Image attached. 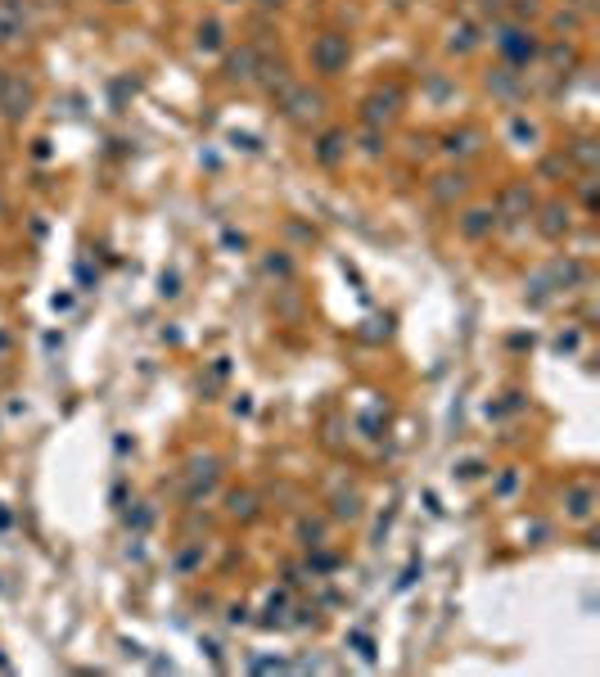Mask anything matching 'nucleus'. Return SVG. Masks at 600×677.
<instances>
[{
  "instance_id": "f257e3e1",
  "label": "nucleus",
  "mask_w": 600,
  "mask_h": 677,
  "mask_svg": "<svg viewBox=\"0 0 600 677\" xmlns=\"http://www.w3.org/2000/svg\"><path fill=\"white\" fill-rule=\"evenodd\" d=\"M492 46H497L501 64H510V68H528L533 59H542V41L528 23H501L492 32Z\"/></svg>"
},
{
  "instance_id": "f03ea898",
  "label": "nucleus",
  "mask_w": 600,
  "mask_h": 677,
  "mask_svg": "<svg viewBox=\"0 0 600 677\" xmlns=\"http://www.w3.org/2000/svg\"><path fill=\"white\" fill-rule=\"evenodd\" d=\"M348 59H353V41H348L344 32H321V37L312 41V68H317L321 77H339V73L348 68Z\"/></svg>"
},
{
  "instance_id": "7ed1b4c3",
  "label": "nucleus",
  "mask_w": 600,
  "mask_h": 677,
  "mask_svg": "<svg viewBox=\"0 0 600 677\" xmlns=\"http://www.w3.org/2000/svg\"><path fill=\"white\" fill-rule=\"evenodd\" d=\"M280 113H284L293 127H312V122H321V113H326V95L312 91V86H289V91L280 95Z\"/></svg>"
},
{
  "instance_id": "20e7f679",
  "label": "nucleus",
  "mask_w": 600,
  "mask_h": 677,
  "mask_svg": "<svg viewBox=\"0 0 600 677\" xmlns=\"http://www.w3.org/2000/svg\"><path fill=\"white\" fill-rule=\"evenodd\" d=\"M398 104H402V91H398V86L375 91V95H366V104H362V122H366V127H389V122L398 118Z\"/></svg>"
},
{
  "instance_id": "39448f33",
  "label": "nucleus",
  "mask_w": 600,
  "mask_h": 677,
  "mask_svg": "<svg viewBox=\"0 0 600 677\" xmlns=\"http://www.w3.org/2000/svg\"><path fill=\"white\" fill-rule=\"evenodd\" d=\"M497 217H506V221H524V217H533V190H528V181H515V185H506L501 194H497V208H492Z\"/></svg>"
},
{
  "instance_id": "423d86ee",
  "label": "nucleus",
  "mask_w": 600,
  "mask_h": 677,
  "mask_svg": "<svg viewBox=\"0 0 600 677\" xmlns=\"http://www.w3.org/2000/svg\"><path fill=\"white\" fill-rule=\"evenodd\" d=\"M32 104H37V86L23 82V77H10V82H5V95H0V109H5V118L19 122V118L32 113Z\"/></svg>"
},
{
  "instance_id": "0eeeda50",
  "label": "nucleus",
  "mask_w": 600,
  "mask_h": 677,
  "mask_svg": "<svg viewBox=\"0 0 600 677\" xmlns=\"http://www.w3.org/2000/svg\"><path fill=\"white\" fill-rule=\"evenodd\" d=\"M28 37V5L23 0H0V46H14Z\"/></svg>"
},
{
  "instance_id": "6e6552de",
  "label": "nucleus",
  "mask_w": 600,
  "mask_h": 677,
  "mask_svg": "<svg viewBox=\"0 0 600 677\" xmlns=\"http://www.w3.org/2000/svg\"><path fill=\"white\" fill-rule=\"evenodd\" d=\"M257 64H262L257 46H253V41H244L239 50H230V55H226V77H235V82H248V77H257Z\"/></svg>"
},
{
  "instance_id": "1a4fd4ad",
  "label": "nucleus",
  "mask_w": 600,
  "mask_h": 677,
  "mask_svg": "<svg viewBox=\"0 0 600 677\" xmlns=\"http://www.w3.org/2000/svg\"><path fill=\"white\" fill-rule=\"evenodd\" d=\"M434 199L443 203V208H452L456 199H465V190H470V176L465 172H443V176H434Z\"/></svg>"
},
{
  "instance_id": "9d476101",
  "label": "nucleus",
  "mask_w": 600,
  "mask_h": 677,
  "mask_svg": "<svg viewBox=\"0 0 600 677\" xmlns=\"http://www.w3.org/2000/svg\"><path fill=\"white\" fill-rule=\"evenodd\" d=\"M456 226H461V235H465V239H483V235H492L497 212H492V208H465V212L456 217Z\"/></svg>"
},
{
  "instance_id": "9b49d317",
  "label": "nucleus",
  "mask_w": 600,
  "mask_h": 677,
  "mask_svg": "<svg viewBox=\"0 0 600 677\" xmlns=\"http://www.w3.org/2000/svg\"><path fill=\"white\" fill-rule=\"evenodd\" d=\"M488 91H497V95H519L524 91V68H510V64H501L497 73H488Z\"/></svg>"
},
{
  "instance_id": "f8f14e48",
  "label": "nucleus",
  "mask_w": 600,
  "mask_h": 677,
  "mask_svg": "<svg viewBox=\"0 0 600 677\" xmlns=\"http://www.w3.org/2000/svg\"><path fill=\"white\" fill-rule=\"evenodd\" d=\"M344 154H348V131H326V136L317 140V163L335 167Z\"/></svg>"
},
{
  "instance_id": "ddd939ff",
  "label": "nucleus",
  "mask_w": 600,
  "mask_h": 677,
  "mask_svg": "<svg viewBox=\"0 0 600 677\" xmlns=\"http://www.w3.org/2000/svg\"><path fill=\"white\" fill-rule=\"evenodd\" d=\"M542 235H546V239H564V235H569V208H564V203L551 199V203L542 208Z\"/></svg>"
},
{
  "instance_id": "4468645a",
  "label": "nucleus",
  "mask_w": 600,
  "mask_h": 677,
  "mask_svg": "<svg viewBox=\"0 0 600 677\" xmlns=\"http://www.w3.org/2000/svg\"><path fill=\"white\" fill-rule=\"evenodd\" d=\"M564 506H569V515H573V519H591V510H596V488L573 483V488L564 492Z\"/></svg>"
},
{
  "instance_id": "2eb2a0df",
  "label": "nucleus",
  "mask_w": 600,
  "mask_h": 677,
  "mask_svg": "<svg viewBox=\"0 0 600 677\" xmlns=\"http://www.w3.org/2000/svg\"><path fill=\"white\" fill-rule=\"evenodd\" d=\"M194 46H199L203 55H217V50L226 46V41H221V23H212V19L199 23V41H194Z\"/></svg>"
},
{
  "instance_id": "dca6fc26",
  "label": "nucleus",
  "mask_w": 600,
  "mask_h": 677,
  "mask_svg": "<svg viewBox=\"0 0 600 677\" xmlns=\"http://www.w3.org/2000/svg\"><path fill=\"white\" fill-rule=\"evenodd\" d=\"M569 158H573L582 172H596V163H600V154H596V140H578V145L569 149Z\"/></svg>"
},
{
  "instance_id": "f3484780",
  "label": "nucleus",
  "mask_w": 600,
  "mask_h": 677,
  "mask_svg": "<svg viewBox=\"0 0 600 677\" xmlns=\"http://www.w3.org/2000/svg\"><path fill=\"white\" fill-rule=\"evenodd\" d=\"M474 140H479L474 131H452V136L443 140V149H447V154H474V149H479Z\"/></svg>"
},
{
  "instance_id": "a211bd4d",
  "label": "nucleus",
  "mask_w": 600,
  "mask_h": 677,
  "mask_svg": "<svg viewBox=\"0 0 600 677\" xmlns=\"http://www.w3.org/2000/svg\"><path fill=\"white\" fill-rule=\"evenodd\" d=\"M447 46H452L456 55H465V50H474V46H479V28H470V23H465V28H456Z\"/></svg>"
},
{
  "instance_id": "6ab92c4d",
  "label": "nucleus",
  "mask_w": 600,
  "mask_h": 677,
  "mask_svg": "<svg viewBox=\"0 0 600 677\" xmlns=\"http://www.w3.org/2000/svg\"><path fill=\"white\" fill-rule=\"evenodd\" d=\"M230 515H235V519H253V515H257L253 492H230Z\"/></svg>"
},
{
  "instance_id": "aec40b11",
  "label": "nucleus",
  "mask_w": 600,
  "mask_h": 677,
  "mask_svg": "<svg viewBox=\"0 0 600 677\" xmlns=\"http://www.w3.org/2000/svg\"><path fill=\"white\" fill-rule=\"evenodd\" d=\"M537 14H542V0H510V19L515 23H528Z\"/></svg>"
},
{
  "instance_id": "412c9836",
  "label": "nucleus",
  "mask_w": 600,
  "mask_h": 677,
  "mask_svg": "<svg viewBox=\"0 0 600 677\" xmlns=\"http://www.w3.org/2000/svg\"><path fill=\"white\" fill-rule=\"evenodd\" d=\"M542 50H546V59H551V64H573V59H578L573 41H555V46H542Z\"/></svg>"
},
{
  "instance_id": "4be33fe9",
  "label": "nucleus",
  "mask_w": 600,
  "mask_h": 677,
  "mask_svg": "<svg viewBox=\"0 0 600 677\" xmlns=\"http://www.w3.org/2000/svg\"><path fill=\"white\" fill-rule=\"evenodd\" d=\"M335 515H339V519H357V515H362V497H357V492H344V497L335 501Z\"/></svg>"
},
{
  "instance_id": "5701e85b",
  "label": "nucleus",
  "mask_w": 600,
  "mask_h": 677,
  "mask_svg": "<svg viewBox=\"0 0 600 677\" xmlns=\"http://www.w3.org/2000/svg\"><path fill=\"white\" fill-rule=\"evenodd\" d=\"M510 136H515V140H528V145H533V140H537V127H533L528 118H510Z\"/></svg>"
},
{
  "instance_id": "b1692460",
  "label": "nucleus",
  "mask_w": 600,
  "mask_h": 677,
  "mask_svg": "<svg viewBox=\"0 0 600 677\" xmlns=\"http://www.w3.org/2000/svg\"><path fill=\"white\" fill-rule=\"evenodd\" d=\"M298 537H303L308 546H321V537H326V524H312V519H308L303 528H298Z\"/></svg>"
},
{
  "instance_id": "393cba45",
  "label": "nucleus",
  "mask_w": 600,
  "mask_h": 677,
  "mask_svg": "<svg viewBox=\"0 0 600 677\" xmlns=\"http://www.w3.org/2000/svg\"><path fill=\"white\" fill-rule=\"evenodd\" d=\"M266 271H271V275H289L293 266H289V257H266Z\"/></svg>"
},
{
  "instance_id": "a878e982",
  "label": "nucleus",
  "mask_w": 600,
  "mask_h": 677,
  "mask_svg": "<svg viewBox=\"0 0 600 677\" xmlns=\"http://www.w3.org/2000/svg\"><path fill=\"white\" fill-rule=\"evenodd\" d=\"M257 5H262V10H280V5H284V0H257Z\"/></svg>"
},
{
  "instance_id": "bb28decb",
  "label": "nucleus",
  "mask_w": 600,
  "mask_h": 677,
  "mask_svg": "<svg viewBox=\"0 0 600 677\" xmlns=\"http://www.w3.org/2000/svg\"><path fill=\"white\" fill-rule=\"evenodd\" d=\"M10 353V334H0V357H5Z\"/></svg>"
},
{
  "instance_id": "cd10ccee",
  "label": "nucleus",
  "mask_w": 600,
  "mask_h": 677,
  "mask_svg": "<svg viewBox=\"0 0 600 677\" xmlns=\"http://www.w3.org/2000/svg\"><path fill=\"white\" fill-rule=\"evenodd\" d=\"M5 82H10V73H5V68H0V95H5Z\"/></svg>"
},
{
  "instance_id": "c85d7f7f",
  "label": "nucleus",
  "mask_w": 600,
  "mask_h": 677,
  "mask_svg": "<svg viewBox=\"0 0 600 677\" xmlns=\"http://www.w3.org/2000/svg\"><path fill=\"white\" fill-rule=\"evenodd\" d=\"M0 528H10V515H5V510H0Z\"/></svg>"
},
{
  "instance_id": "c756f323",
  "label": "nucleus",
  "mask_w": 600,
  "mask_h": 677,
  "mask_svg": "<svg viewBox=\"0 0 600 677\" xmlns=\"http://www.w3.org/2000/svg\"><path fill=\"white\" fill-rule=\"evenodd\" d=\"M0 217H5V194H0Z\"/></svg>"
},
{
  "instance_id": "7c9ffc66",
  "label": "nucleus",
  "mask_w": 600,
  "mask_h": 677,
  "mask_svg": "<svg viewBox=\"0 0 600 677\" xmlns=\"http://www.w3.org/2000/svg\"><path fill=\"white\" fill-rule=\"evenodd\" d=\"M221 5H239V0H221Z\"/></svg>"
}]
</instances>
